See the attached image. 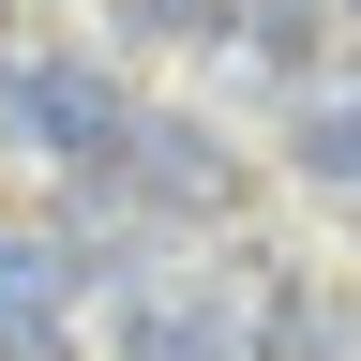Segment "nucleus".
Instances as JSON below:
<instances>
[{
	"label": "nucleus",
	"mask_w": 361,
	"mask_h": 361,
	"mask_svg": "<svg viewBox=\"0 0 361 361\" xmlns=\"http://www.w3.org/2000/svg\"><path fill=\"white\" fill-rule=\"evenodd\" d=\"M0 135H16L30 166H61V180H106V166H121V135H135V90H121L106 61L30 45V61L0 75Z\"/></svg>",
	"instance_id": "f257e3e1"
},
{
	"label": "nucleus",
	"mask_w": 361,
	"mask_h": 361,
	"mask_svg": "<svg viewBox=\"0 0 361 361\" xmlns=\"http://www.w3.org/2000/svg\"><path fill=\"white\" fill-rule=\"evenodd\" d=\"M90 196H121V211H151V226H180V211H226V196H241V151H226L211 121H180V106H135V135H121V166L90 180Z\"/></svg>",
	"instance_id": "f03ea898"
},
{
	"label": "nucleus",
	"mask_w": 361,
	"mask_h": 361,
	"mask_svg": "<svg viewBox=\"0 0 361 361\" xmlns=\"http://www.w3.org/2000/svg\"><path fill=\"white\" fill-rule=\"evenodd\" d=\"M106 361H256V331H241V301H226V286L166 271V286L121 301V346H106Z\"/></svg>",
	"instance_id": "7ed1b4c3"
},
{
	"label": "nucleus",
	"mask_w": 361,
	"mask_h": 361,
	"mask_svg": "<svg viewBox=\"0 0 361 361\" xmlns=\"http://www.w3.org/2000/svg\"><path fill=\"white\" fill-rule=\"evenodd\" d=\"M61 316H75V256L0 241V361H61Z\"/></svg>",
	"instance_id": "20e7f679"
},
{
	"label": "nucleus",
	"mask_w": 361,
	"mask_h": 361,
	"mask_svg": "<svg viewBox=\"0 0 361 361\" xmlns=\"http://www.w3.org/2000/svg\"><path fill=\"white\" fill-rule=\"evenodd\" d=\"M241 331H256V361H346V286L331 271H271Z\"/></svg>",
	"instance_id": "39448f33"
},
{
	"label": "nucleus",
	"mask_w": 361,
	"mask_h": 361,
	"mask_svg": "<svg viewBox=\"0 0 361 361\" xmlns=\"http://www.w3.org/2000/svg\"><path fill=\"white\" fill-rule=\"evenodd\" d=\"M286 166L316 180V196H361V75L301 90V121H286Z\"/></svg>",
	"instance_id": "423d86ee"
},
{
	"label": "nucleus",
	"mask_w": 361,
	"mask_h": 361,
	"mask_svg": "<svg viewBox=\"0 0 361 361\" xmlns=\"http://www.w3.org/2000/svg\"><path fill=\"white\" fill-rule=\"evenodd\" d=\"M121 45H180V61H241V0H106Z\"/></svg>",
	"instance_id": "0eeeda50"
},
{
	"label": "nucleus",
	"mask_w": 361,
	"mask_h": 361,
	"mask_svg": "<svg viewBox=\"0 0 361 361\" xmlns=\"http://www.w3.org/2000/svg\"><path fill=\"white\" fill-rule=\"evenodd\" d=\"M316 45H331V0H241V61L256 75H301Z\"/></svg>",
	"instance_id": "6e6552de"
},
{
	"label": "nucleus",
	"mask_w": 361,
	"mask_h": 361,
	"mask_svg": "<svg viewBox=\"0 0 361 361\" xmlns=\"http://www.w3.org/2000/svg\"><path fill=\"white\" fill-rule=\"evenodd\" d=\"M16 61H30V45H16V0H0V75H16Z\"/></svg>",
	"instance_id": "1a4fd4ad"
},
{
	"label": "nucleus",
	"mask_w": 361,
	"mask_h": 361,
	"mask_svg": "<svg viewBox=\"0 0 361 361\" xmlns=\"http://www.w3.org/2000/svg\"><path fill=\"white\" fill-rule=\"evenodd\" d=\"M331 16H346V30H361V0H331Z\"/></svg>",
	"instance_id": "9d476101"
}]
</instances>
